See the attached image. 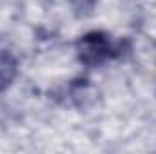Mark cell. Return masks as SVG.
Here are the masks:
<instances>
[{"mask_svg": "<svg viewBox=\"0 0 156 154\" xmlns=\"http://www.w3.org/2000/svg\"><path fill=\"white\" fill-rule=\"evenodd\" d=\"M76 51L78 60L85 67H100L105 62L122 56L123 45L122 42H115L104 31H91L78 40Z\"/></svg>", "mask_w": 156, "mask_h": 154, "instance_id": "6da1fadb", "label": "cell"}, {"mask_svg": "<svg viewBox=\"0 0 156 154\" xmlns=\"http://www.w3.org/2000/svg\"><path fill=\"white\" fill-rule=\"evenodd\" d=\"M16 76V60L9 53H0V93L9 87Z\"/></svg>", "mask_w": 156, "mask_h": 154, "instance_id": "7a4b0ae2", "label": "cell"}, {"mask_svg": "<svg viewBox=\"0 0 156 154\" xmlns=\"http://www.w3.org/2000/svg\"><path fill=\"white\" fill-rule=\"evenodd\" d=\"M91 2H93V0H78V4H83V5H87V7L91 5Z\"/></svg>", "mask_w": 156, "mask_h": 154, "instance_id": "3957f363", "label": "cell"}]
</instances>
